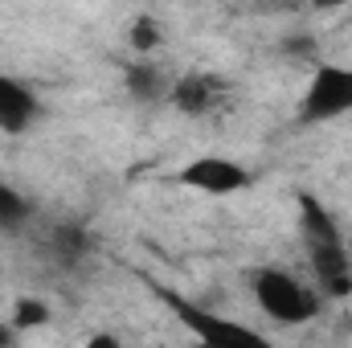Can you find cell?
Instances as JSON below:
<instances>
[{"instance_id": "ba28073f", "label": "cell", "mask_w": 352, "mask_h": 348, "mask_svg": "<svg viewBox=\"0 0 352 348\" xmlns=\"http://www.w3.org/2000/svg\"><path fill=\"white\" fill-rule=\"evenodd\" d=\"M37 119H41V98H37V90L0 70V131H4V135H25Z\"/></svg>"}, {"instance_id": "277c9868", "label": "cell", "mask_w": 352, "mask_h": 348, "mask_svg": "<svg viewBox=\"0 0 352 348\" xmlns=\"http://www.w3.org/2000/svg\"><path fill=\"white\" fill-rule=\"evenodd\" d=\"M156 295L168 303L176 312V320L201 340V345H213V348H242V345H266L263 332H254V328H246V324H238V320H226V316H217V312H205L201 303H188L184 295H173V291H164V287H156Z\"/></svg>"}, {"instance_id": "9c48e42d", "label": "cell", "mask_w": 352, "mask_h": 348, "mask_svg": "<svg viewBox=\"0 0 352 348\" xmlns=\"http://www.w3.org/2000/svg\"><path fill=\"white\" fill-rule=\"evenodd\" d=\"M123 87H127V98L135 107H160L173 94V78L164 74V66H156L148 58H135L123 74Z\"/></svg>"}, {"instance_id": "4fadbf2b", "label": "cell", "mask_w": 352, "mask_h": 348, "mask_svg": "<svg viewBox=\"0 0 352 348\" xmlns=\"http://www.w3.org/2000/svg\"><path fill=\"white\" fill-rule=\"evenodd\" d=\"M278 50H283L291 62H316V58H320V41H316L311 33H291V37L278 41Z\"/></svg>"}, {"instance_id": "7a4b0ae2", "label": "cell", "mask_w": 352, "mask_h": 348, "mask_svg": "<svg viewBox=\"0 0 352 348\" xmlns=\"http://www.w3.org/2000/svg\"><path fill=\"white\" fill-rule=\"evenodd\" d=\"M250 295H254L263 316H270L274 324H287V328L307 324V320L320 316V291L299 283L283 266H258L250 274Z\"/></svg>"}, {"instance_id": "5bb4252c", "label": "cell", "mask_w": 352, "mask_h": 348, "mask_svg": "<svg viewBox=\"0 0 352 348\" xmlns=\"http://www.w3.org/2000/svg\"><path fill=\"white\" fill-rule=\"evenodd\" d=\"M320 4H336V0H320Z\"/></svg>"}, {"instance_id": "5b68a950", "label": "cell", "mask_w": 352, "mask_h": 348, "mask_svg": "<svg viewBox=\"0 0 352 348\" xmlns=\"http://www.w3.org/2000/svg\"><path fill=\"white\" fill-rule=\"evenodd\" d=\"M180 188H192V193H209V197H230V193H246L254 184V173L230 156H192L184 168H176L173 176Z\"/></svg>"}, {"instance_id": "3957f363", "label": "cell", "mask_w": 352, "mask_h": 348, "mask_svg": "<svg viewBox=\"0 0 352 348\" xmlns=\"http://www.w3.org/2000/svg\"><path fill=\"white\" fill-rule=\"evenodd\" d=\"M352 115V70L349 66H332V62H316L307 90L299 98V123L316 127V123H332Z\"/></svg>"}, {"instance_id": "8992f818", "label": "cell", "mask_w": 352, "mask_h": 348, "mask_svg": "<svg viewBox=\"0 0 352 348\" xmlns=\"http://www.w3.org/2000/svg\"><path fill=\"white\" fill-rule=\"evenodd\" d=\"M98 254V242L82 221H54L41 234V259L58 274H82Z\"/></svg>"}, {"instance_id": "30bf717a", "label": "cell", "mask_w": 352, "mask_h": 348, "mask_svg": "<svg viewBox=\"0 0 352 348\" xmlns=\"http://www.w3.org/2000/svg\"><path fill=\"white\" fill-rule=\"evenodd\" d=\"M29 226H33V201L16 184L0 180V234H21Z\"/></svg>"}, {"instance_id": "6da1fadb", "label": "cell", "mask_w": 352, "mask_h": 348, "mask_svg": "<svg viewBox=\"0 0 352 348\" xmlns=\"http://www.w3.org/2000/svg\"><path fill=\"white\" fill-rule=\"evenodd\" d=\"M295 205H299V242H303L307 266L316 274V291L328 295V299H349L352 254H349V242H344V230H340L336 213L311 193H299Z\"/></svg>"}, {"instance_id": "7c38bea8", "label": "cell", "mask_w": 352, "mask_h": 348, "mask_svg": "<svg viewBox=\"0 0 352 348\" xmlns=\"http://www.w3.org/2000/svg\"><path fill=\"white\" fill-rule=\"evenodd\" d=\"M160 41H164L160 25H156L152 17H135V25H131V33H127V45H131V54H135V58H148V54H152Z\"/></svg>"}, {"instance_id": "8fae6325", "label": "cell", "mask_w": 352, "mask_h": 348, "mask_svg": "<svg viewBox=\"0 0 352 348\" xmlns=\"http://www.w3.org/2000/svg\"><path fill=\"white\" fill-rule=\"evenodd\" d=\"M41 324H50V303H45V299L25 295V299H16V303H12V328L33 332V328H41Z\"/></svg>"}, {"instance_id": "52a82bcc", "label": "cell", "mask_w": 352, "mask_h": 348, "mask_svg": "<svg viewBox=\"0 0 352 348\" xmlns=\"http://www.w3.org/2000/svg\"><path fill=\"white\" fill-rule=\"evenodd\" d=\"M226 98H230V83L221 74H180L173 78V94H168V102L188 119L217 115Z\"/></svg>"}]
</instances>
